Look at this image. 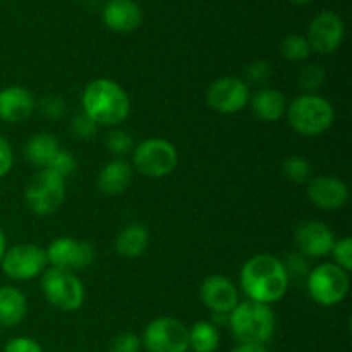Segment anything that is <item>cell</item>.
Instances as JSON below:
<instances>
[{
  "mask_svg": "<svg viewBox=\"0 0 352 352\" xmlns=\"http://www.w3.org/2000/svg\"><path fill=\"white\" fill-rule=\"evenodd\" d=\"M325 79L327 72L320 64H308L299 72V86L308 93H313L318 88H322Z\"/></svg>",
  "mask_w": 352,
  "mask_h": 352,
  "instance_id": "27",
  "label": "cell"
},
{
  "mask_svg": "<svg viewBox=\"0 0 352 352\" xmlns=\"http://www.w3.org/2000/svg\"><path fill=\"white\" fill-rule=\"evenodd\" d=\"M289 124L301 136L316 138L327 133L336 119L333 105L327 98L313 93L298 96L285 110Z\"/></svg>",
  "mask_w": 352,
  "mask_h": 352,
  "instance_id": "4",
  "label": "cell"
},
{
  "mask_svg": "<svg viewBox=\"0 0 352 352\" xmlns=\"http://www.w3.org/2000/svg\"><path fill=\"white\" fill-rule=\"evenodd\" d=\"M58 151H60V144L54 134L36 133L28 140L24 146V157L33 167L43 170V168H48Z\"/></svg>",
  "mask_w": 352,
  "mask_h": 352,
  "instance_id": "22",
  "label": "cell"
},
{
  "mask_svg": "<svg viewBox=\"0 0 352 352\" xmlns=\"http://www.w3.org/2000/svg\"><path fill=\"white\" fill-rule=\"evenodd\" d=\"M289 2L296 3V6H306V3H309L311 0H289Z\"/></svg>",
  "mask_w": 352,
  "mask_h": 352,
  "instance_id": "40",
  "label": "cell"
},
{
  "mask_svg": "<svg viewBox=\"0 0 352 352\" xmlns=\"http://www.w3.org/2000/svg\"><path fill=\"white\" fill-rule=\"evenodd\" d=\"M241 287L250 301L274 305L285 296L289 275L284 261L274 254H254L241 268Z\"/></svg>",
  "mask_w": 352,
  "mask_h": 352,
  "instance_id": "1",
  "label": "cell"
},
{
  "mask_svg": "<svg viewBox=\"0 0 352 352\" xmlns=\"http://www.w3.org/2000/svg\"><path fill=\"white\" fill-rule=\"evenodd\" d=\"M220 346L217 325L210 322H196L189 329V349L195 352H215Z\"/></svg>",
  "mask_w": 352,
  "mask_h": 352,
  "instance_id": "24",
  "label": "cell"
},
{
  "mask_svg": "<svg viewBox=\"0 0 352 352\" xmlns=\"http://www.w3.org/2000/svg\"><path fill=\"white\" fill-rule=\"evenodd\" d=\"M3 352H43V349L31 337H14L6 344Z\"/></svg>",
  "mask_w": 352,
  "mask_h": 352,
  "instance_id": "35",
  "label": "cell"
},
{
  "mask_svg": "<svg viewBox=\"0 0 352 352\" xmlns=\"http://www.w3.org/2000/svg\"><path fill=\"white\" fill-rule=\"evenodd\" d=\"M2 272L17 282L31 280L47 270V251L36 244H16L9 248L0 261Z\"/></svg>",
  "mask_w": 352,
  "mask_h": 352,
  "instance_id": "9",
  "label": "cell"
},
{
  "mask_svg": "<svg viewBox=\"0 0 352 352\" xmlns=\"http://www.w3.org/2000/svg\"><path fill=\"white\" fill-rule=\"evenodd\" d=\"M107 146H109V150L113 155L124 157V155H127L134 148L133 136L124 129H113L107 136Z\"/></svg>",
  "mask_w": 352,
  "mask_h": 352,
  "instance_id": "29",
  "label": "cell"
},
{
  "mask_svg": "<svg viewBox=\"0 0 352 352\" xmlns=\"http://www.w3.org/2000/svg\"><path fill=\"white\" fill-rule=\"evenodd\" d=\"M284 265L285 270H287L289 280H291L292 277H308V263H306L302 254H289V261Z\"/></svg>",
  "mask_w": 352,
  "mask_h": 352,
  "instance_id": "37",
  "label": "cell"
},
{
  "mask_svg": "<svg viewBox=\"0 0 352 352\" xmlns=\"http://www.w3.org/2000/svg\"><path fill=\"white\" fill-rule=\"evenodd\" d=\"M100 126L95 122V120L89 119L85 112L78 113V116L72 117L71 120V133L76 140L81 141H89L96 136Z\"/></svg>",
  "mask_w": 352,
  "mask_h": 352,
  "instance_id": "28",
  "label": "cell"
},
{
  "mask_svg": "<svg viewBox=\"0 0 352 352\" xmlns=\"http://www.w3.org/2000/svg\"><path fill=\"white\" fill-rule=\"evenodd\" d=\"M76 168H78V162H76L74 155L69 153L67 150H62V148L60 151L55 155L52 164L48 165V170L55 172V174H57L58 177L64 179V181L69 177V175L74 174Z\"/></svg>",
  "mask_w": 352,
  "mask_h": 352,
  "instance_id": "30",
  "label": "cell"
},
{
  "mask_svg": "<svg viewBox=\"0 0 352 352\" xmlns=\"http://www.w3.org/2000/svg\"><path fill=\"white\" fill-rule=\"evenodd\" d=\"M141 344L148 352H188L189 329L172 316H162L144 329Z\"/></svg>",
  "mask_w": 352,
  "mask_h": 352,
  "instance_id": "10",
  "label": "cell"
},
{
  "mask_svg": "<svg viewBox=\"0 0 352 352\" xmlns=\"http://www.w3.org/2000/svg\"><path fill=\"white\" fill-rule=\"evenodd\" d=\"M282 172L285 177L296 184H302V182L309 181L311 175V165H309L308 158L301 157V155H292V157L285 158L282 162Z\"/></svg>",
  "mask_w": 352,
  "mask_h": 352,
  "instance_id": "26",
  "label": "cell"
},
{
  "mask_svg": "<svg viewBox=\"0 0 352 352\" xmlns=\"http://www.w3.org/2000/svg\"><path fill=\"white\" fill-rule=\"evenodd\" d=\"M346 36V26L342 17L333 10H322L311 19L308 26V40L311 52L320 55H330L342 45Z\"/></svg>",
  "mask_w": 352,
  "mask_h": 352,
  "instance_id": "12",
  "label": "cell"
},
{
  "mask_svg": "<svg viewBox=\"0 0 352 352\" xmlns=\"http://www.w3.org/2000/svg\"><path fill=\"white\" fill-rule=\"evenodd\" d=\"M203 305L217 315H227L239 305V291L232 280L223 275H210L199 287Z\"/></svg>",
  "mask_w": 352,
  "mask_h": 352,
  "instance_id": "15",
  "label": "cell"
},
{
  "mask_svg": "<svg viewBox=\"0 0 352 352\" xmlns=\"http://www.w3.org/2000/svg\"><path fill=\"white\" fill-rule=\"evenodd\" d=\"M7 251V241H6V234L2 232V229H0V261H2L3 254H6Z\"/></svg>",
  "mask_w": 352,
  "mask_h": 352,
  "instance_id": "39",
  "label": "cell"
},
{
  "mask_svg": "<svg viewBox=\"0 0 352 352\" xmlns=\"http://www.w3.org/2000/svg\"><path fill=\"white\" fill-rule=\"evenodd\" d=\"M179 155L174 144L162 138L144 140L134 148L133 165L141 175L150 179H160L174 172L177 167Z\"/></svg>",
  "mask_w": 352,
  "mask_h": 352,
  "instance_id": "7",
  "label": "cell"
},
{
  "mask_svg": "<svg viewBox=\"0 0 352 352\" xmlns=\"http://www.w3.org/2000/svg\"><path fill=\"white\" fill-rule=\"evenodd\" d=\"M272 76V65L267 60H254L246 67V79L253 85H263Z\"/></svg>",
  "mask_w": 352,
  "mask_h": 352,
  "instance_id": "33",
  "label": "cell"
},
{
  "mask_svg": "<svg viewBox=\"0 0 352 352\" xmlns=\"http://www.w3.org/2000/svg\"><path fill=\"white\" fill-rule=\"evenodd\" d=\"M229 325L239 344L265 346L275 333V313L268 305L243 301L229 313Z\"/></svg>",
  "mask_w": 352,
  "mask_h": 352,
  "instance_id": "3",
  "label": "cell"
},
{
  "mask_svg": "<svg viewBox=\"0 0 352 352\" xmlns=\"http://www.w3.org/2000/svg\"><path fill=\"white\" fill-rule=\"evenodd\" d=\"M65 105L64 98H60L58 95H47L45 98H41L40 102V113L48 120H60L65 116Z\"/></svg>",
  "mask_w": 352,
  "mask_h": 352,
  "instance_id": "32",
  "label": "cell"
},
{
  "mask_svg": "<svg viewBox=\"0 0 352 352\" xmlns=\"http://www.w3.org/2000/svg\"><path fill=\"white\" fill-rule=\"evenodd\" d=\"M133 182V165L122 158L109 162L100 170L96 186L98 191L105 196H119L126 191Z\"/></svg>",
  "mask_w": 352,
  "mask_h": 352,
  "instance_id": "19",
  "label": "cell"
},
{
  "mask_svg": "<svg viewBox=\"0 0 352 352\" xmlns=\"http://www.w3.org/2000/svg\"><path fill=\"white\" fill-rule=\"evenodd\" d=\"M150 234L141 223H129L116 237V251L124 258H140L146 251Z\"/></svg>",
  "mask_w": 352,
  "mask_h": 352,
  "instance_id": "23",
  "label": "cell"
},
{
  "mask_svg": "<svg viewBox=\"0 0 352 352\" xmlns=\"http://www.w3.org/2000/svg\"><path fill=\"white\" fill-rule=\"evenodd\" d=\"M250 103L254 116L265 122H277L287 110L285 96L275 88H261L260 91L250 96Z\"/></svg>",
  "mask_w": 352,
  "mask_h": 352,
  "instance_id": "20",
  "label": "cell"
},
{
  "mask_svg": "<svg viewBox=\"0 0 352 352\" xmlns=\"http://www.w3.org/2000/svg\"><path fill=\"white\" fill-rule=\"evenodd\" d=\"M14 165V151L9 141L0 134V179L6 177Z\"/></svg>",
  "mask_w": 352,
  "mask_h": 352,
  "instance_id": "36",
  "label": "cell"
},
{
  "mask_svg": "<svg viewBox=\"0 0 352 352\" xmlns=\"http://www.w3.org/2000/svg\"><path fill=\"white\" fill-rule=\"evenodd\" d=\"M232 352H267L265 346H253V344H239Z\"/></svg>",
  "mask_w": 352,
  "mask_h": 352,
  "instance_id": "38",
  "label": "cell"
},
{
  "mask_svg": "<svg viewBox=\"0 0 352 352\" xmlns=\"http://www.w3.org/2000/svg\"><path fill=\"white\" fill-rule=\"evenodd\" d=\"M65 199V181L55 172L43 168L33 175L24 191L28 208L38 217H47L57 212Z\"/></svg>",
  "mask_w": 352,
  "mask_h": 352,
  "instance_id": "8",
  "label": "cell"
},
{
  "mask_svg": "<svg viewBox=\"0 0 352 352\" xmlns=\"http://www.w3.org/2000/svg\"><path fill=\"white\" fill-rule=\"evenodd\" d=\"M103 23L116 33L134 31L143 21V12L134 0H109L103 6Z\"/></svg>",
  "mask_w": 352,
  "mask_h": 352,
  "instance_id": "18",
  "label": "cell"
},
{
  "mask_svg": "<svg viewBox=\"0 0 352 352\" xmlns=\"http://www.w3.org/2000/svg\"><path fill=\"white\" fill-rule=\"evenodd\" d=\"M250 88L246 82L236 76H223L213 81L206 91V102L215 112L237 113L250 103Z\"/></svg>",
  "mask_w": 352,
  "mask_h": 352,
  "instance_id": "13",
  "label": "cell"
},
{
  "mask_svg": "<svg viewBox=\"0 0 352 352\" xmlns=\"http://www.w3.org/2000/svg\"><path fill=\"white\" fill-rule=\"evenodd\" d=\"M294 241L305 258H323L332 251L336 236L332 229L323 222L309 220V222H302L296 229Z\"/></svg>",
  "mask_w": 352,
  "mask_h": 352,
  "instance_id": "16",
  "label": "cell"
},
{
  "mask_svg": "<svg viewBox=\"0 0 352 352\" xmlns=\"http://www.w3.org/2000/svg\"><path fill=\"white\" fill-rule=\"evenodd\" d=\"M28 313V301L23 291L12 285L0 287V327L10 329L17 327Z\"/></svg>",
  "mask_w": 352,
  "mask_h": 352,
  "instance_id": "21",
  "label": "cell"
},
{
  "mask_svg": "<svg viewBox=\"0 0 352 352\" xmlns=\"http://www.w3.org/2000/svg\"><path fill=\"white\" fill-rule=\"evenodd\" d=\"M308 199L320 210L333 212L346 206L349 199V188L336 175H318L308 181Z\"/></svg>",
  "mask_w": 352,
  "mask_h": 352,
  "instance_id": "14",
  "label": "cell"
},
{
  "mask_svg": "<svg viewBox=\"0 0 352 352\" xmlns=\"http://www.w3.org/2000/svg\"><path fill=\"white\" fill-rule=\"evenodd\" d=\"M41 292L54 308L60 311H76L86 298L85 285L74 272L47 268L41 275Z\"/></svg>",
  "mask_w": 352,
  "mask_h": 352,
  "instance_id": "5",
  "label": "cell"
},
{
  "mask_svg": "<svg viewBox=\"0 0 352 352\" xmlns=\"http://www.w3.org/2000/svg\"><path fill=\"white\" fill-rule=\"evenodd\" d=\"M313 301L325 308L340 305L349 292V274L336 263H322L306 277Z\"/></svg>",
  "mask_w": 352,
  "mask_h": 352,
  "instance_id": "6",
  "label": "cell"
},
{
  "mask_svg": "<svg viewBox=\"0 0 352 352\" xmlns=\"http://www.w3.org/2000/svg\"><path fill=\"white\" fill-rule=\"evenodd\" d=\"M82 112L98 126L117 127L129 117L131 100L126 89L109 78L93 79L81 96Z\"/></svg>",
  "mask_w": 352,
  "mask_h": 352,
  "instance_id": "2",
  "label": "cell"
},
{
  "mask_svg": "<svg viewBox=\"0 0 352 352\" xmlns=\"http://www.w3.org/2000/svg\"><path fill=\"white\" fill-rule=\"evenodd\" d=\"M47 260L52 268H60L67 272L85 270L93 265L96 258L95 246L88 241L74 237H58L48 244Z\"/></svg>",
  "mask_w": 352,
  "mask_h": 352,
  "instance_id": "11",
  "label": "cell"
},
{
  "mask_svg": "<svg viewBox=\"0 0 352 352\" xmlns=\"http://www.w3.org/2000/svg\"><path fill=\"white\" fill-rule=\"evenodd\" d=\"M34 96L23 86H7L0 89V120L19 124L34 112Z\"/></svg>",
  "mask_w": 352,
  "mask_h": 352,
  "instance_id": "17",
  "label": "cell"
},
{
  "mask_svg": "<svg viewBox=\"0 0 352 352\" xmlns=\"http://www.w3.org/2000/svg\"><path fill=\"white\" fill-rule=\"evenodd\" d=\"M141 339L134 333H120L113 339L112 347H110V352H140L141 351Z\"/></svg>",
  "mask_w": 352,
  "mask_h": 352,
  "instance_id": "34",
  "label": "cell"
},
{
  "mask_svg": "<svg viewBox=\"0 0 352 352\" xmlns=\"http://www.w3.org/2000/svg\"><path fill=\"white\" fill-rule=\"evenodd\" d=\"M330 254L333 256V263L346 270L347 274L352 270V239L351 237H342L336 241Z\"/></svg>",
  "mask_w": 352,
  "mask_h": 352,
  "instance_id": "31",
  "label": "cell"
},
{
  "mask_svg": "<svg viewBox=\"0 0 352 352\" xmlns=\"http://www.w3.org/2000/svg\"><path fill=\"white\" fill-rule=\"evenodd\" d=\"M282 57L291 62H301L311 55V47L302 34H287L280 43Z\"/></svg>",
  "mask_w": 352,
  "mask_h": 352,
  "instance_id": "25",
  "label": "cell"
}]
</instances>
